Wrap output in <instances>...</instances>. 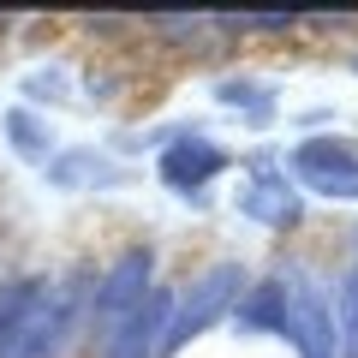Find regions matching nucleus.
I'll list each match as a JSON object with an SVG mask.
<instances>
[{
    "instance_id": "nucleus-3",
    "label": "nucleus",
    "mask_w": 358,
    "mask_h": 358,
    "mask_svg": "<svg viewBox=\"0 0 358 358\" xmlns=\"http://www.w3.org/2000/svg\"><path fill=\"white\" fill-rule=\"evenodd\" d=\"M167 322H173V299H167V293H150L114 334H108V358H150Z\"/></svg>"
},
{
    "instance_id": "nucleus-2",
    "label": "nucleus",
    "mask_w": 358,
    "mask_h": 358,
    "mask_svg": "<svg viewBox=\"0 0 358 358\" xmlns=\"http://www.w3.org/2000/svg\"><path fill=\"white\" fill-rule=\"evenodd\" d=\"M143 287H150V251H131L108 268V281L96 287V329L114 334L131 310L143 305Z\"/></svg>"
},
{
    "instance_id": "nucleus-5",
    "label": "nucleus",
    "mask_w": 358,
    "mask_h": 358,
    "mask_svg": "<svg viewBox=\"0 0 358 358\" xmlns=\"http://www.w3.org/2000/svg\"><path fill=\"white\" fill-rule=\"evenodd\" d=\"M245 209H251V215H263V221H299V197L287 192L275 173H257V179H251Z\"/></svg>"
},
{
    "instance_id": "nucleus-1",
    "label": "nucleus",
    "mask_w": 358,
    "mask_h": 358,
    "mask_svg": "<svg viewBox=\"0 0 358 358\" xmlns=\"http://www.w3.org/2000/svg\"><path fill=\"white\" fill-rule=\"evenodd\" d=\"M239 287H245L239 263H215L209 275H197V281H192V293L179 299V310H173V334H167V346H179L185 334L209 329V322H215L221 310H227L233 299H239Z\"/></svg>"
},
{
    "instance_id": "nucleus-4",
    "label": "nucleus",
    "mask_w": 358,
    "mask_h": 358,
    "mask_svg": "<svg viewBox=\"0 0 358 358\" xmlns=\"http://www.w3.org/2000/svg\"><path fill=\"white\" fill-rule=\"evenodd\" d=\"M227 167V155L215 150V143H203V138H192V143H173L167 150V162H162V173H167V185H203L209 173H221Z\"/></svg>"
}]
</instances>
